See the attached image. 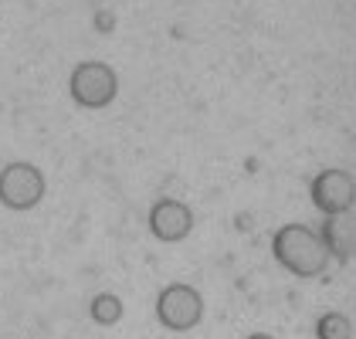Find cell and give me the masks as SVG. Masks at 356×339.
<instances>
[{"instance_id": "6da1fadb", "label": "cell", "mask_w": 356, "mask_h": 339, "mask_svg": "<svg viewBox=\"0 0 356 339\" xmlns=\"http://www.w3.org/2000/svg\"><path fill=\"white\" fill-rule=\"evenodd\" d=\"M44 200V173L34 163H7L0 170V204L14 214H28Z\"/></svg>"}, {"instance_id": "7a4b0ae2", "label": "cell", "mask_w": 356, "mask_h": 339, "mask_svg": "<svg viewBox=\"0 0 356 339\" xmlns=\"http://www.w3.org/2000/svg\"><path fill=\"white\" fill-rule=\"evenodd\" d=\"M193 224H197L193 207L187 200H177V197H160L153 207H149V214H146V231H149V238L160 241V245H166V248L184 245V241L193 234Z\"/></svg>"}, {"instance_id": "3957f363", "label": "cell", "mask_w": 356, "mask_h": 339, "mask_svg": "<svg viewBox=\"0 0 356 339\" xmlns=\"http://www.w3.org/2000/svg\"><path fill=\"white\" fill-rule=\"evenodd\" d=\"M72 99L82 106V109H102V106H109L112 99H115V72H112L109 65H102V61H85L79 65L75 72H72Z\"/></svg>"}]
</instances>
